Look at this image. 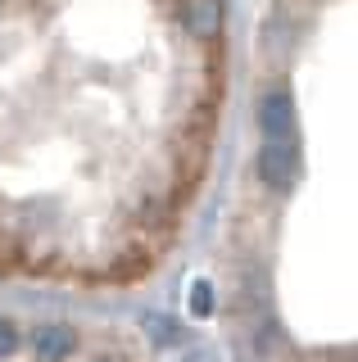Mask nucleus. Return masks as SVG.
<instances>
[{
  "instance_id": "obj_1",
  "label": "nucleus",
  "mask_w": 358,
  "mask_h": 362,
  "mask_svg": "<svg viewBox=\"0 0 358 362\" xmlns=\"http://www.w3.org/2000/svg\"><path fill=\"white\" fill-rule=\"evenodd\" d=\"M259 177H263V186H272V190L295 186V177H299V141L295 136H290V141H263Z\"/></svg>"
},
{
  "instance_id": "obj_2",
  "label": "nucleus",
  "mask_w": 358,
  "mask_h": 362,
  "mask_svg": "<svg viewBox=\"0 0 358 362\" xmlns=\"http://www.w3.org/2000/svg\"><path fill=\"white\" fill-rule=\"evenodd\" d=\"M259 127L267 141H290L295 136V95H290V86H267L259 95Z\"/></svg>"
},
{
  "instance_id": "obj_3",
  "label": "nucleus",
  "mask_w": 358,
  "mask_h": 362,
  "mask_svg": "<svg viewBox=\"0 0 358 362\" xmlns=\"http://www.w3.org/2000/svg\"><path fill=\"white\" fill-rule=\"evenodd\" d=\"M182 28L191 32L195 41H214L222 32V5L218 0H182Z\"/></svg>"
},
{
  "instance_id": "obj_4",
  "label": "nucleus",
  "mask_w": 358,
  "mask_h": 362,
  "mask_svg": "<svg viewBox=\"0 0 358 362\" xmlns=\"http://www.w3.org/2000/svg\"><path fill=\"white\" fill-rule=\"evenodd\" d=\"M28 339H32V354H37V362H64L77 349V335L69 331V326H59V322L37 326Z\"/></svg>"
},
{
  "instance_id": "obj_5",
  "label": "nucleus",
  "mask_w": 358,
  "mask_h": 362,
  "mask_svg": "<svg viewBox=\"0 0 358 362\" xmlns=\"http://www.w3.org/2000/svg\"><path fill=\"white\" fill-rule=\"evenodd\" d=\"M145 331H150L154 344H177V339H182V326H177V322H168V317H159V313H150V317H145Z\"/></svg>"
},
{
  "instance_id": "obj_6",
  "label": "nucleus",
  "mask_w": 358,
  "mask_h": 362,
  "mask_svg": "<svg viewBox=\"0 0 358 362\" xmlns=\"http://www.w3.org/2000/svg\"><path fill=\"white\" fill-rule=\"evenodd\" d=\"M191 313L195 317L214 313V286H209V281H191Z\"/></svg>"
},
{
  "instance_id": "obj_7",
  "label": "nucleus",
  "mask_w": 358,
  "mask_h": 362,
  "mask_svg": "<svg viewBox=\"0 0 358 362\" xmlns=\"http://www.w3.org/2000/svg\"><path fill=\"white\" fill-rule=\"evenodd\" d=\"M14 349H18V331L9 317H0V354H14Z\"/></svg>"
},
{
  "instance_id": "obj_8",
  "label": "nucleus",
  "mask_w": 358,
  "mask_h": 362,
  "mask_svg": "<svg viewBox=\"0 0 358 362\" xmlns=\"http://www.w3.org/2000/svg\"><path fill=\"white\" fill-rule=\"evenodd\" d=\"M354 362H358V358H354Z\"/></svg>"
},
{
  "instance_id": "obj_9",
  "label": "nucleus",
  "mask_w": 358,
  "mask_h": 362,
  "mask_svg": "<svg viewBox=\"0 0 358 362\" xmlns=\"http://www.w3.org/2000/svg\"><path fill=\"white\" fill-rule=\"evenodd\" d=\"M105 362H109V358H105Z\"/></svg>"
}]
</instances>
